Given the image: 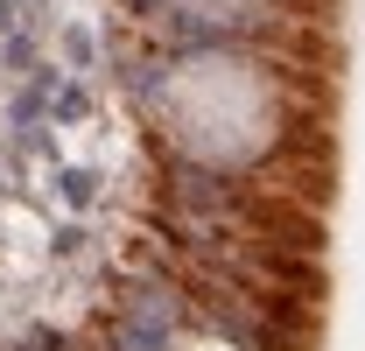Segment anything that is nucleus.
Wrapping results in <instances>:
<instances>
[{
    "instance_id": "obj_1",
    "label": "nucleus",
    "mask_w": 365,
    "mask_h": 351,
    "mask_svg": "<svg viewBox=\"0 0 365 351\" xmlns=\"http://www.w3.org/2000/svg\"><path fill=\"white\" fill-rule=\"evenodd\" d=\"M162 351H239V345L218 337V330H190V337H176V345H162Z\"/></svg>"
}]
</instances>
